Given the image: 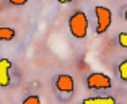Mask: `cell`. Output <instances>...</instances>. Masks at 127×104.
<instances>
[{
    "label": "cell",
    "instance_id": "10",
    "mask_svg": "<svg viewBox=\"0 0 127 104\" xmlns=\"http://www.w3.org/2000/svg\"><path fill=\"white\" fill-rule=\"evenodd\" d=\"M39 103H41V99H39V96H36V94H31V96L23 99V104H39Z\"/></svg>",
    "mask_w": 127,
    "mask_h": 104
},
{
    "label": "cell",
    "instance_id": "5",
    "mask_svg": "<svg viewBox=\"0 0 127 104\" xmlns=\"http://www.w3.org/2000/svg\"><path fill=\"white\" fill-rule=\"evenodd\" d=\"M10 68L11 60L0 59V88H7L10 85Z\"/></svg>",
    "mask_w": 127,
    "mask_h": 104
},
{
    "label": "cell",
    "instance_id": "4",
    "mask_svg": "<svg viewBox=\"0 0 127 104\" xmlns=\"http://www.w3.org/2000/svg\"><path fill=\"white\" fill-rule=\"evenodd\" d=\"M54 86H56L57 91H60V93H72L73 91V78L70 77V75L67 73H60L59 77L56 78V83H54Z\"/></svg>",
    "mask_w": 127,
    "mask_h": 104
},
{
    "label": "cell",
    "instance_id": "9",
    "mask_svg": "<svg viewBox=\"0 0 127 104\" xmlns=\"http://www.w3.org/2000/svg\"><path fill=\"white\" fill-rule=\"evenodd\" d=\"M117 42H119L121 47L127 49V31H122V33H119V36H117Z\"/></svg>",
    "mask_w": 127,
    "mask_h": 104
},
{
    "label": "cell",
    "instance_id": "12",
    "mask_svg": "<svg viewBox=\"0 0 127 104\" xmlns=\"http://www.w3.org/2000/svg\"><path fill=\"white\" fill-rule=\"evenodd\" d=\"M57 2H59V3H70L72 0H57Z\"/></svg>",
    "mask_w": 127,
    "mask_h": 104
},
{
    "label": "cell",
    "instance_id": "6",
    "mask_svg": "<svg viewBox=\"0 0 127 104\" xmlns=\"http://www.w3.org/2000/svg\"><path fill=\"white\" fill-rule=\"evenodd\" d=\"M83 104H116V98L112 96H98V98H85Z\"/></svg>",
    "mask_w": 127,
    "mask_h": 104
},
{
    "label": "cell",
    "instance_id": "3",
    "mask_svg": "<svg viewBox=\"0 0 127 104\" xmlns=\"http://www.w3.org/2000/svg\"><path fill=\"white\" fill-rule=\"evenodd\" d=\"M86 86L88 89H109L112 86V80L106 73L93 72L86 77Z\"/></svg>",
    "mask_w": 127,
    "mask_h": 104
},
{
    "label": "cell",
    "instance_id": "1",
    "mask_svg": "<svg viewBox=\"0 0 127 104\" xmlns=\"http://www.w3.org/2000/svg\"><path fill=\"white\" fill-rule=\"evenodd\" d=\"M68 29L77 39H85L88 34V18L83 11H75L68 18Z\"/></svg>",
    "mask_w": 127,
    "mask_h": 104
},
{
    "label": "cell",
    "instance_id": "11",
    "mask_svg": "<svg viewBox=\"0 0 127 104\" xmlns=\"http://www.w3.org/2000/svg\"><path fill=\"white\" fill-rule=\"evenodd\" d=\"M30 0H10L11 5H16V7H21V5H26Z\"/></svg>",
    "mask_w": 127,
    "mask_h": 104
},
{
    "label": "cell",
    "instance_id": "7",
    "mask_svg": "<svg viewBox=\"0 0 127 104\" xmlns=\"http://www.w3.org/2000/svg\"><path fill=\"white\" fill-rule=\"evenodd\" d=\"M15 37V29L8 28V26H2L0 28V41H11Z\"/></svg>",
    "mask_w": 127,
    "mask_h": 104
},
{
    "label": "cell",
    "instance_id": "13",
    "mask_svg": "<svg viewBox=\"0 0 127 104\" xmlns=\"http://www.w3.org/2000/svg\"><path fill=\"white\" fill-rule=\"evenodd\" d=\"M124 18H126V21H127V10H126V13H124Z\"/></svg>",
    "mask_w": 127,
    "mask_h": 104
},
{
    "label": "cell",
    "instance_id": "2",
    "mask_svg": "<svg viewBox=\"0 0 127 104\" xmlns=\"http://www.w3.org/2000/svg\"><path fill=\"white\" fill-rule=\"evenodd\" d=\"M95 15H96V34H104L112 23L111 10L108 7H103V5H96Z\"/></svg>",
    "mask_w": 127,
    "mask_h": 104
},
{
    "label": "cell",
    "instance_id": "8",
    "mask_svg": "<svg viewBox=\"0 0 127 104\" xmlns=\"http://www.w3.org/2000/svg\"><path fill=\"white\" fill-rule=\"evenodd\" d=\"M119 77H121V80L127 81V59L119 63Z\"/></svg>",
    "mask_w": 127,
    "mask_h": 104
}]
</instances>
